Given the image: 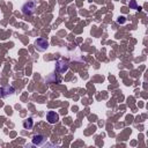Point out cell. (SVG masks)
<instances>
[{"mask_svg":"<svg viewBox=\"0 0 148 148\" xmlns=\"http://www.w3.org/2000/svg\"><path fill=\"white\" fill-rule=\"evenodd\" d=\"M22 13L24 15H32L36 10V3L34 1H28L22 6Z\"/></svg>","mask_w":148,"mask_h":148,"instance_id":"obj_1","label":"cell"},{"mask_svg":"<svg viewBox=\"0 0 148 148\" xmlns=\"http://www.w3.org/2000/svg\"><path fill=\"white\" fill-rule=\"evenodd\" d=\"M68 67H69L68 62H67L66 60H64V59L58 60V61L56 62V71H57L59 74H64V73H66V72L68 71Z\"/></svg>","mask_w":148,"mask_h":148,"instance_id":"obj_2","label":"cell"},{"mask_svg":"<svg viewBox=\"0 0 148 148\" xmlns=\"http://www.w3.org/2000/svg\"><path fill=\"white\" fill-rule=\"evenodd\" d=\"M35 47H36L37 51L43 52L49 47V42L46 39H44V38H37L35 40Z\"/></svg>","mask_w":148,"mask_h":148,"instance_id":"obj_3","label":"cell"},{"mask_svg":"<svg viewBox=\"0 0 148 148\" xmlns=\"http://www.w3.org/2000/svg\"><path fill=\"white\" fill-rule=\"evenodd\" d=\"M46 120L50 124H56V123L59 121V114L56 111H49L46 113Z\"/></svg>","mask_w":148,"mask_h":148,"instance_id":"obj_4","label":"cell"},{"mask_svg":"<svg viewBox=\"0 0 148 148\" xmlns=\"http://www.w3.org/2000/svg\"><path fill=\"white\" fill-rule=\"evenodd\" d=\"M45 142V138L40 134H36L32 136V143L34 145H37V146H42L43 143Z\"/></svg>","mask_w":148,"mask_h":148,"instance_id":"obj_5","label":"cell"},{"mask_svg":"<svg viewBox=\"0 0 148 148\" xmlns=\"http://www.w3.org/2000/svg\"><path fill=\"white\" fill-rule=\"evenodd\" d=\"M1 92H3V94H2L3 97H7L8 95H13V94L15 92V89H14L12 86H6V87L2 88Z\"/></svg>","mask_w":148,"mask_h":148,"instance_id":"obj_6","label":"cell"},{"mask_svg":"<svg viewBox=\"0 0 148 148\" xmlns=\"http://www.w3.org/2000/svg\"><path fill=\"white\" fill-rule=\"evenodd\" d=\"M32 126H34V120H32V118H28L27 120L23 121V127H24L25 130H31Z\"/></svg>","mask_w":148,"mask_h":148,"instance_id":"obj_7","label":"cell"},{"mask_svg":"<svg viewBox=\"0 0 148 148\" xmlns=\"http://www.w3.org/2000/svg\"><path fill=\"white\" fill-rule=\"evenodd\" d=\"M130 7H132L133 9H138V6H136V2H135V0H132V1H131V3H130Z\"/></svg>","mask_w":148,"mask_h":148,"instance_id":"obj_8","label":"cell"}]
</instances>
